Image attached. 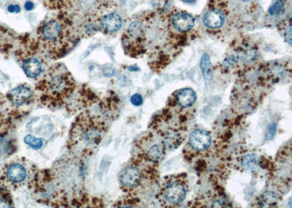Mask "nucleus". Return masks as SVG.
Listing matches in <instances>:
<instances>
[{
  "instance_id": "obj_1",
  "label": "nucleus",
  "mask_w": 292,
  "mask_h": 208,
  "mask_svg": "<svg viewBox=\"0 0 292 208\" xmlns=\"http://www.w3.org/2000/svg\"><path fill=\"white\" fill-rule=\"evenodd\" d=\"M106 131V123L102 118L83 113L73 123L69 143L78 151H92L100 144Z\"/></svg>"
},
{
  "instance_id": "obj_2",
  "label": "nucleus",
  "mask_w": 292,
  "mask_h": 208,
  "mask_svg": "<svg viewBox=\"0 0 292 208\" xmlns=\"http://www.w3.org/2000/svg\"><path fill=\"white\" fill-rule=\"evenodd\" d=\"M75 88V80L67 69L61 64L48 69L39 82L37 89L49 99L62 101L68 98Z\"/></svg>"
},
{
  "instance_id": "obj_3",
  "label": "nucleus",
  "mask_w": 292,
  "mask_h": 208,
  "mask_svg": "<svg viewBox=\"0 0 292 208\" xmlns=\"http://www.w3.org/2000/svg\"><path fill=\"white\" fill-rule=\"evenodd\" d=\"M36 170L34 164L27 159H13L0 169V185L12 190L22 188L32 181Z\"/></svg>"
},
{
  "instance_id": "obj_4",
  "label": "nucleus",
  "mask_w": 292,
  "mask_h": 208,
  "mask_svg": "<svg viewBox=\"0 0 292 208\" xmlns=\"http://www.w3.org/2000/svg\"><path fill=\"white\" fill-rule=\"evenodd\" d=\"M197 94L191 88L178 90L172 94L163 111L173 119L186 123L194 117Z\"/></svg>"
},
{
  "instance_id": "obj_5",
  "label": "nucleus",
  "mask_w": 292,
  "mask_h": 208,
  "mask_svg": "<svg viewBox=\"0 0 292 208\" xmlns=\"http://www.w3.org/2000/svg\"><path fill=\"white\" fill-rule=\"evenodd\" d=\"M244 41L234 45L232 53L224 59L222 67L224 70L246 74L254 66L258 58V50L253 44Z\"/></svg>"
},
{
  "instance_id": "obj_6",
  "label": "nucleus",
  "mask_w": 292,
  "mask_h": 208,
  "mask_svg": "<svg viewBox=\"0 0 292 208\" xmlns=\"http://www.w3.org/2000/svg\"><path fill=\"white\" fill-rule=\"evenodd\" d=\"M188 192L189 182L186 175H173L162 182L159 200L165 207H175L184 201Z\"/></svg>"
},
{
  "instance_id": "obj_7",
  "label": "nucleus",
  "mask_w": 292,
  "mask_h": 208,
  "mask_svg": "<svg viewBox=\"0 0 292 208\" xmlns=\"http://www.w3.org/2000/svg\"><path fill=\"white\" fill-rule=\"evenodd\" d=\"M260 88H263V86L258 82L256 85L246 80L240 82L232 96V102L235 110L241 113L253 110L263 98V94L260 91Z\"/></svg>"
},
{
  "instance_id": "obj_8",
  "label": "nucleus",
  "mask_w": 292,
  "mask_h": 208,
  "mask_svg": "<svg viewBox=\"0 0 292 208\" xmlns=\"http://www.w3.org/2000/svg\"><path fill=\"white\" fill-rule=\"evenodd\" d=\"M291 63L287 61L268 62L260 69L258 82L265 88L291 80Z\"/></svg>"
},
{
  "instance_id": "obj_9",
  "label": "nucleus",
  "mask_w": 292,
  "mask_h": 208,
  "mask_svg": "<svg viewBox=\"0 0 292 208\" xmlns=\"http://www.w3.org/2000/svg\"><path fill=\"white\" fill-rule=\"evenodd\" d=\"M140 159L147 162L159 164L165 159L167 149L162 139L153 131L139 140Z\"/></svg>"
},
{
  "instance_id": "obj_10",
  "label": "nucleus",
  "mask_w": 292,
  "mask_h": 208,
  "mask_svg": "<svg viewBox=\"0 0 292 208\" xmlns=\"http://www.w3.org/2000/svg\"><path fill=\"white\" fill-rule=\"evenodd\" d=\"M146 42V26L139 20H134L129 24L123 40L126 52L131 56H137L144 51Z\"/></svg>"
},
{
  "instance_id": "obj_11",
  "label": "nucleus",
  "mask_w": 292,
  "mask_h": 208,
  "mask_svg": "<svg viewBox=\"0 0 292 208\" xmlns=\"http://www.w3.org/2000/svg\"><path fill=\"white\" fill-rule=\"evenodd\" d=\"M118 180L123 188L133 190L140 187L143 180V173L136 164H131L123 168L118 174Z\"/></svg>"
},
{
  "instance_id": "obj_12",
  "label": "nucleus",
  "mask_w": 292,
  "mask_h": 208,
  "mask_svg": "<svg viewBox=\"0 0 292 208\" xmlns=\"http://www.w3.org/2000/svg\"><path fill=\"white\" fill-rule=\"evenodd\" d=\"M211 142L212 138L209 132L197 129L189 135L186 147L195 154H202L211 147Z\"/></svg>"
},
{
  "instance_id": "obj_13",
  "label": "nucleus",
  "mask_w": 292,
  "mask_h": 208,
  "mask_svg": "<svg viewBox=\"0 0 292 208\" xmlns=\"http://www.w3.org/2000/svg\"><path fill=\"white\" fill-rule=\"evenodd\" d=\"M169 20L171 27L177 32L181 34L189 32L195 26V18L192 15L184 11L174 12Z\"/></svg>"
},
{
  "instance_id": "obj_14",
  "label": "nucleus",
  "mask_w": 292,
  "mask_h": 208,
  "mask_svg": "<svg viewBox=\"0 0 292 208\" xmlns=\"http://www.w3.org/2000/svg\"><path fill=\"white\" fill-rule=\"evenodd\" d=\"M63 28L61 23L56 20H50L45 23L41 30V37L48 46L56 45L62 38Z\"/></svg>"
},
{
  "instance_id": "obj_15",
  "label": "nucleus",
  "mask_w": 292,
  "mask_h": 208,
  "mask_svg": "<svg viewBox=\"0 0 292 208\" xmlns=\"http://www.w3.org/2000/svg\"><path fill=\"white\" fill-rule=\"evenodd\" d=\"M7 97L13 105L21 106L31 102L33 98V91L29 86L20 85L11 90Z\"/></svg>"
},
{
  "instance_id": "obj_16",
  "label": "nucleus",
  "mask_w": 292,
  "mask_h": 208,
  "mask_svg": "<svg viewBox=\"0 0 292 208\" xmlns=\"http://www.w3.org/2000/svg\"><path fill=\"white\" fill-rule=\"evenodd\" d=\"M224 12L223 10L216 7L207 11L203 19L205 26L209 29H221L225 22Z\"/></svg>"
},
{
  "instance_id": "obj_17",
  "label": "nucleus",
  "mask_w": 292,
  "mask_h": 208,
  "mask_svg": "<svg viewBox=\"0 0 292 208\" xmlns=\"http://www.w3.org/2000/svg\"><path fill=\"white\" fill-rule=\"evenodd\" d=\"M101 25L105 31L108 32H115L122 26V19L117 13L112 12L107 14L101 20Z\"/></svg>"
},
{
  "instance_id": "obj_18",
  "label": "nucleus",
  "mask_w": 292,
  "mask_h": 208,
  "mask_svg": "<svg viewBox=\"0 0 292 208\" xmlns=\"http://www.w3.org/2000/svg\"><path fill=\"white\" fill-rule=\"evenodd\" d=\"M22 68L29 78H37L42 71V64L38 59L34 57L28 58L23 61Z\"/></svg>"
},
{
  "instance_id": "obj_19",
  "label": "nucleus",
  "mask_w": 292,
  "mask_h": 208,
  "mask_svg": "<svg viewBox=\"0 0 292 208\" xmlns=\"http://www.w3.org/2000/svg\"><path fill=\"white\" fill-rule=\"evenodd\" d=\"M260 165V158L257 154H249L243 157L241 160V167L246 172L257 170Z\"/></svg>"
},
{
  "instance_id": "obj_20",
  "label": "nucleus",
  "mask_w": 292,
  "mask_h": 208,
  "mask_svg": "<svg viewBox=\"0 0 292 208\" xmlns=\"http://www.w3.org/2000/svg\"><path fill=\"white\" fill-rule=\"evenodd\" d=\"M200 68L202 69L203 77H204L205 85H208L212 82L213 71L212 65H211V59L208 53H205L200 61Z\"/></svg>"
},
{
  "instance_id": "obj_21",
  "label": "nucleus",
  "mask_w": 292,
  "mask_h": 208,
  "mask_svg": "<svg viewBox=\"0 0 292 208\" xmlns=\"http://www.w3.org/2000/svg\"><path fill=\"white\" fill-rule=\"evenodd\" d=\"M279 201L277 194L273 192H265L259 200L258 204L260 207H275Z\"/></svg>"
},
{
  "instance_id": "obj_22",
  "label": "nucleus",
  "mask_w": 292,
  "mask_h": 208,
  "mask_svg": "<svg viewBox=\"0 0 292 208\" xmlns=\"http://www.w3.org/2000/svg\"><path fill=\"white\" fill-rule=\"evenodd\" d=\"M13 202L12 196L7 189L0 188V208H12Z\"/></svg>"
},
{
  "instance_id": "obj_23",
  "label": "nucleus",
  "mask_w": 292,
  "mask_h": 208,
  "mask_svg": "<svg viewBox=\"0 0 292 208\" xmlns=\"http://www.w3.org/2000/svg\"><path fill=\"white\" fill-rule=\"evenodd\" d=\"M24 142L28 146L34 150H39L43 146V140L37 138L33 135H29L25 137Z\"/></svg>"
},
{
  "instance_id": "obj_24",
  "label": "nucleus",
  "mask_w": 292,
  "mask_h": 208,
  "mask_svg": "<svg viewBox=\"0 0 292 208\" xmlns=\"http://www.w3.org/2000/svg\"><path fill=\"white\" fill-rule=\"evenodd\" d=\"M284 10V4L282 0H278L270 8L269 12L272 15H279Z\"/></svg>"
},
{
  "instance_id": "obj_25",
  "label": "nucleus",
  "mask_w": 292,
  "mask_h": 208,
  "mask_svg": "<svg viewBox=\"0 0 292 208\" xmlns=\"http://www.w3.org/2000/svg\"><path fill=\"white\" fill-rule=\"evenodd\" d=\"M131 103L135 106H140L143 105V99L142 95L140 94H135L131 97L130 98Z\"/></svg>"
},
{
  "instance_id": "obj_26",
  "label": "nucleus",
  "mask_w": 292,
  "mask_h": 208,
  "mask_svg": "<svg viewBox=\"0 0 292 208\" xmlns=\"http://www.w3.org/2000/svg\"><path fill=\"white\" fill-rule=\"evenodd\" d=\"M276 131V124L273 123L268 127V130L266 132V140H272L274 138L275 134Z\"/></svg>"
},
{
  "instance_id": "obj_27",
  "label": "nucleus",
  "mask_w": 292,
  "mask_h": 208,
  "mask_svg": "<svg viewBox=\"0 0 292 208\" xmlns=\"http://www.w3.org/2000/svg\"><path fill=\"white\" fill-rule=\"evenodd\" d=\"M284 37H285L286 41L288 42L290 45L292 44V26L291 24H289L288 27H287L285 32H284Z\"/></svg>"
},
{
  "instance_id": "obj_28",
  "label": "nucleus",
  "mask_w": 292,
  "mask_h": 208,
  "mask_svg": "<svg viewBox=\"0 0 292 208\" xmlns=\"http://www.w3.org/2000/svg\"><path fill=\"white\" fill-rule=\"evenodd\" d=\"M7 10L10 12H19L20 8L18 5H14V4H10L7 7Z\"/></svg>"
},
{
  "instance_id": "obj_29",
  "label": "nucleus",
  "mask_w": 292,
  "mask_h": 208,
  "mask_svg": "<svg viewBox=\"0 0 292 208\" xmlns=\"http://www.w3.org/2000/svg\"><path fill=\"white\" fill-rule=\"evenodd\" d=\"M24 7L25 9H26V10H32L33 9H34V4H33V2H31V1H26V2L25 3Z\"/></svg>"
},
{
  "instance_id": "obj_30",
  "label": "nucleus",
  "mask_w": 292,
  "mask_h": 208,
  "mask_svg": "<svg viewBox=\"0 0 292 208\" xmlns=\"http://www.w3.org/2000/svg\"><path fill=\"white\" fill-rule=\"evenodd\" d=\"M182 1L186 3H191L192 2V1H195V0H182Z\"/></svg>"
},
{
  "instance_id": "obj_31",
  "label": "nucleus",
  "mask_w": 292,
  "mask_h": 208,
  "mask_svg": "<svg viewBox=\"0 0 292 208\" xmlns=\"http://www.w3.org/2000/svg\"><path fill=\"white\" fill-rule=\"evenodd\" d=\"M53 1H63V0H53Z\"/></svg>"
}]
</instances>
